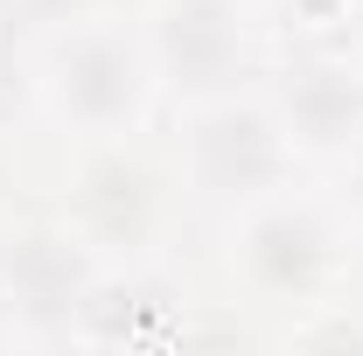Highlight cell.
<instances>
[{
    "mask_svg": "<svg viewBox=\"0 0 363 356\" xmlns=\"http://www.w3.org/2000/svg\"><path fill=\"white\" fill-rule=\"evenodd\" d=\"M35 98L56 126L84 140H119L147 119V105L161 98L147 35L105 14H77L63 28L35 35Z\"/></svg>",
    "mask_w": 363,
    "mask_h": 356,
    "instance_id": "1",
    "label": "cell"
},
{
    "mask_svg": "<svg viewBox=\"0 0 363 356\" xmlns=\"http://www.w3.org/2000/svg\"><path fill=\"white\" fill-rule=\"evenodd\" d=\"M0 335H14V308H7V294H0Z\"/></svg>",
    "mask_w": 363,
    "mask_h": 356,
    "instance_id": "11",
    "label": "cell"
},
{
    "mask_svg": "<svg viewBox=\"0 0 363 356\" xmlns=\"http://www.w3.org/2000/svg\"><path fill=\"white\" fill-rule=\"evenodd\" d=\"M21 28H35V35H49V28H63V21H77V14H91L98 0H0Z\"/></svg>",
    "mask_w": 363,
    "mask_h": 356,
    "instance_id": "9",
    "label": "cell"
},
{
    "mask_svg": "<svg viewBox=\"0 0 363 356\" xmlns=\"http://www.w3.org/2000/svg\"><path fill=\"white\" fill-rule=\"evenodd\" d=\"M294 161H301V147L286 140V126L266 98L224 91V98L189 105V119H182V175L203 203H217L230 217L272 189H286Z\"/></svg>",
    "mask_w": 363,
    "mask_h": 356,
    "instance_id": "2",
    "label": "cell"
},
{
    "mask_svg": "<svg viewBox=\"0 0 363 356\" xmlns=\"http://www.w3.org/2000/svg\"><path fill=\"white\" fill-rule=\"evenodd\" d=\"M147 56L168 98L203 105L252 77V7L245 0H154L147 21Z\"/></svg>",
    "mask_w": 363,
    "mask_h": 356,
    "instance_id": "3",
    "label": "cell"
},
{
    "mask_svg": "<svg viewBox=\"0 0 363 356\" xmlns=\"http://www.w3.org/2000/svg\"><path fill=\"white\" fill-rule=\"evenodd\" d=\"M342 161H350V189H342V210H357V223H363V140L350 147V154H342Z\"/></svg>",
    "mask_w": 363,
    "mask_h": 356,
    "instance_id": "10",
    "label": "cell"
},
{
    "mask_svg": "<svg viewBox=\"0 0 363 356\" xmlns=\"http://www.w3.org/2000/svg\"><path fill=\"white\" fill-rule=\"evenodd\" d=\"M342 7H350V21H363V0H342Z\"/></svg>",
    "mask_w": 363,
    "mask_h": 356,
    "instance_id": "12",
    "label": "cell"
},
{
    "mask_svg": "<svg viewBox=\"0 0 363 356\" xmlns=\"http://www.w3.org/2000/svg\"><path fill=\"white\" fill-rule=\"evenodd\" d=\"M21 112H43V98H35V28H21L0 7V140L14 133Z\"/></svg>",
    "mask_w": 363,
    "mask_h": 356,
    "instance_id": "8",
    "label": "cell"
},
{
    "mask_svg": "<svg viewBox=\"0 0 363 356\" xmlns=\"http://www.w3.org/2000/svg\"><path fill=\"white\" fill-rule=\"evenodd\" d=\"M98 245L70 223H21L0 238V294L14 308V328H77L84 314V294L98 287Z\"/></svg>",
    "mask_w": 363,
    "mask_h": 356,
    "instance_id": "4",
    "label": "cell"
},
{
    "mask_svg": "<svg viewBox=\"0 0 363 356\" xmlns=\"http://www.w3.org/2000/svg\"><path fill=\"white\" fill-rule=\"evenodd\" d=\"M70 203H77V230L91 245H147V230L161 217V175L126 154V147H98L84 154V168L70 182Z\"/></svg>",
    "mask_w": 363,
    "mask_h": 356,
    "instance_id": "7",
    "label": "cell"
},
{
    "mask_svg": "<svg viewBox=\"0 0 363 356\" xmlns=\"http://www.w3.org/2000/svg\"><path fill=\"white\" fill-rule=\"evenodd\" d=\"M230 238H238L245 272L266 294H294V301H308L321 279L335 272V259H342V223L328 217L321 203L294 196V189H272L259 203H245Z\"/></svg>",
    "mask_w": 363,
    "mask_h": 356,
    "instance_id": "6",
    "label": "cell"
},
{
    "mask_svg": "<svg viewBox=\"0 0 363 356\" xmlns=\"http://www.w3.org/2000/svg\"><path fill=\"white\" fill-rule=\"evenodd\" d=\"M266 105L301 154L342 161L363 140V63L342 43H301L266 77Z\"/></svg>",
    "mask_w": 363,
    "mask_h": 356,
    "instance_id": "5",
    "label": "cell"
}]
</instances>
